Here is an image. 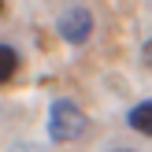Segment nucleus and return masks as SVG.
<instances>
[{"label":"nucleus","instance_id":"0eeeda50","mask_svg":"<svg viewBox=\"0 0 152 152\" xmlns=\"http://www.w3.org/2000/svg\"><path fill=\"white\" fill-rule=\"evenodd\" d=\"M123 152H126V148H123Z\"/></svg>","mask_w":152,"mask_h":152},{"label":"nucleus","instance_id":"f03ea898","mask_svg":"<svg viewBox=\"0 0 152 152\" xmlns=\"http://www.w3.org/2000/svg\"><path fill=\"white\" fill-rule=\"evenodd\" d=\"M56 30H59V37H63L67 45H86L89 34H93V15H89L86 7H71V11L59 15Z\"/></svg>","mask_w":152,"mask_h":152},{"label":"nucleus","instance_id":"7ed1b4c3","mask_svg":"<svg viewBox=\"0 0 152 152\" xmlns=\"http://www.w3.org/2000/svg\"><path fill=\"white\" fill-rule=\"evenodd\" d=\"M126 123H130V130H137V134H148V137H152V100H141V104H134V108L126 111Z\"/></svg>","mask_w":152,"mask_h":152},{"label":"nucleus","instance_id":"39448f33","mask_svg":"<svg viewBox=\"0 0 152 152\" xmlns=\"http://www.w3.org/2000/svg\"><path fill=\"white\" fill-rule=\"evenodd\" d=\"M145 67H148V71H152V37H148V41H145Z\"/></svg>","mask_w":152,"mask_h":152},{"label":"nucleus","instance_id":"20e7f679","mask_svg":"<svg viewBox=\"0 0 152 152\" xmlns=\"http://www.w3.org/2000/svg\"><path fill=\"white\" fill-rule=\"evenodd\" d=\"M15 71H19V52L0 41V86H7L15 78Z\"/></svg>","mask_w":152,"mask_h":152},{"label":"nucleus","instance_id":"423d86ee","mask_svg":"<svg viewBox=\"0 0 152 152\" xmlns=\"http://www.w3.org/2000/svg\"><path fill=\"white\" fill-rule=\"evenodd\" d=\"M0 11H4V0H0Z\"/></svg>","mask_w":152,"mask_h":152},{"label":"nucleus","instance_id":"f257e3e1","mask_svg":"<svg viewBox=\"0 0 152 152\" xmlns=\"http://www.w3.org/2000/svg\"><path fill=\"white\" fill-rule=\"evenodd\" d=\"M86 130H89V115L74 100H67V96L52 100V108H48V137L52 141L71 145V141H78Z\"/></svg>","mask_w":152,"mask_h":152}]
</instances>
